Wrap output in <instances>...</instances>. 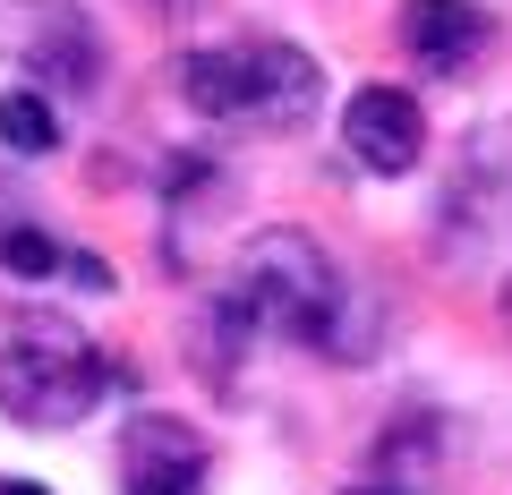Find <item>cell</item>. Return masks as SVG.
<instances>
[{
	"label": "cell",
	"mask_w": 512,
	"mask_h": 495,
	"mask_svg": "<svg viewBox=\"0 0 512 495\" xmlns=\"http://www.w3.org/2000/svg\"><path fill=\"white\" fill-rule=\"evenodd\" d=\"M180 94L188 111L205 120H239V129H265V137H291L316 103H325V69L316 52L265 35V43H197L180 52Z\"/></svg>",
	"instance_id": "6da1fadb"
},
{
	"label": "cell",
	"mask_w": 512,
	"mask_h": 495,
	"mask_svg": "<svg viewBox=\"0 0 512 495\" xmlns=\"http://www.w3.org/2000/svg\"><path fill=\"white\" fill-rule=\"evenodd\" d=\"M111 393V359L69 325V316H18V325L0 333V410L18 427H60L94 419Z\"/></svg>",
	"instance_id": "7a4b0ae2"
},
{
	"label": "cell",
	"mask_w": 512,
	"mask_h": 495,
	"mask_svg": "<svg viewBox=\"0 0 512 495\" xmlns=\"http://www.w3.org/2000/svg\"><path fill=\"white\" fill-rule=\"evenodd\" d=\"M231 299L248 308L256 333H291V342H333V325H342V274H333L325 239L291 231V222H274V231H256L248 248H239L231 265Z\"/></svg>",
	"instance_id": "3957f363"
},
{
	"label": "cell",
	"mask_w": 512,
	"mask_h": 495,
	"mask_svg": "<svg viewBox=\"0 0 512 495\" xmlns=\"http://www.w3.org/2000/svg\"><path fill=\"white\" fill-rule=\"evenodd\" d=\"M9 52H18L26 86L52 94V103H77V94L103 86V35H94V18L69 9V0H18Z\"/></svg>",
	"instance_id": "277c9868"
},
{
	"label": "cell",
	"mask_w": 512,
	"mask_h": 495,
	"mask_svg": "<svg viewBox=\"0 0 512 495\" xmlns=\"http://www.w3.org/2000/svg\"><path fill=\"white\" fill-rule=\"evenodd\" d=\"M205 436L171 410H137L120 427V495H205Z\"/></svg>",
	"instance_id": "5b68a950"
},
{
	"label": "cell",
	"mask_w": 512,
	"mask_h": 495,
	"mask_svg": "<svg viewBox=\"0 0 512 495\" xmlns=\"http://www.w3.org/2000/svg\"><path fill=\"white\" fill-rule=\"evenodd\" d=\"M342 146L359 171H376V180H402V171H419L427 154V111L410 86H359L342 111Z\"/></svg>",
	"instance_id": "8992f818"
},
{
	"label": "cell",
	"mask_w": 512,
	"mask_h": 495,
	"mask_svg": "<svg viewBox=\"0 0 512 495\" xmlns=\"http://www.w3.org/2000/svg\"><path fill=\"white\" fill-rule=\"evenodd\" d=\"M402 52L419 60L427 77H470L495 43V18L478 0H402V18H393Z\"/></svg>",
	"instance_id": "52a82bcc"
},
{
	"label": "cell",
	"mask_w": 512,
	"mask_h": 495,
	"mask_svg": "<svg viewBox=\"0 0 512 495\" xmlns=\"http://www.w3.org/2000/svg\"><path fill=\"white\" fill-rule=\"evenodd\" d=\"M504 180H512V129H478L470 146H461L453 197H444V257H470L478 248V231H487L495 205H504Z\"/></svg>",
	"instance_id": "ba28073f"
},
{
	"label": "cell",
	"mask_w": 512,
	"mask_h": 495,
	"mask_svg": "<svg viewBox=\"0 0 512 495\" xmlns=\"http://www.w3.org/2000/svg\"><path fill=\"white\" fill-rule=\"evenodd\" d=\"M0 146L26 154V163H43V154H60V103L35 86H9L0 94Z\"/></svg>",
	"instance_id": "9c48e42d"
},
{
	"label": "cell",
	"mask_w": 512,
	"mask_h": 495,
	"mask_svg": "<svg viewBox=\"0 0 512 495\" xmlns=\"http://www.w3.org/2000/svg\"><path fill=\"white\" fill-rule=\"evenodd\" d=\"M0 274H9V282H52V274H69V239L35 231V222L0 231Z\"/></svg>",
	"instance_id": "30bf717a"
},
{
	"label": "cell",
	"mask_w": 512,
	"mask_h": 495,
	"mask_svg": "<svg viewBox=\"0 0 512 495\" xmlns=\"http://www.w3.org/2000/svg\"><path fill=\"white\" fill-rule=\"evenodd\" d=\"M69 282L77 291H111V265L103 257H69Z\"/></svg>",
	"instance_id": "8fae6325"
},
{
	"label": "cell",
	"mask_w": 512,
	"mask_h": 495,
	"mask_svg": "<svg viewBox=\"0 0 512 495\" xmlns=\"http://www.w3.org/2000/svg\"><path fill=\"white\" fill-rule=\"evenodd\" d=\"M0 495H52V487H35V478H0Z\"/></svg>",
	"instance_id": "7c38bea8"
},
{
	"label": "cell",
	"mask_w": 512,
	"mask_h": 495,
	"mask_svg": "<svg viewBox=\"0 0 512 495\" xmlns=\"http://www.w3.org/2000/svg\"><path fill=\"white\" fill-rule=\"evenodd\" d=\"M495 308H504V325H512V274H504V299H495Z\"/></svg>",
	"instance_id": "4fadbf2b"
},
{
	"label": "cell",
	"mask_w": 512,
	"mask_h": 495,
	"mask_svg": "<svg viewBox=\"0 0 512 495\" xmlns=\"http://www.w3.org/2000/svg\"><path fill=\"white\" fill-rule=\"evenodd\" d=\"M342 495H402V487H342Z\"/></svg>",
	"instance_id": "5bb4252c"
},
{
	"label": "cell",
	"mask_w": 512,
	"mask_h": 495,
	"mask_svg": "<svg viewBox=\"0 0 512 495\" xmlns=\"http://www.w3.org/2000/svg\"><path fill=\"white\" fill-rule=\"evenodd\" d=\"M154 9H188V0H154Z\"/></svg>",
	"instance_id": "9a60e30c"
}]
</instances>
